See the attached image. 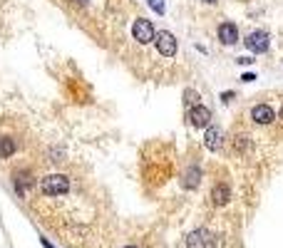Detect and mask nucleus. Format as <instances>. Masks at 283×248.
<instances>
[{"instance_id":"obj_5","label":"nucleus","mask_w":283,"mask_h":248,"mask_svg":"<svg viewBox=\"0 0 283 248\" xmlns=\"http://www.w3.org/2000/svg\"><path fill=\"white\" fill-rule=\"evenodd\" d=\"M243 43H246V48H248L251 52H256V55L266 52V50H268V45H271L268 33H263V30H253V33H248V38H246Z\"/></svg>"},{"instance_id":"obj_6","label":"nucleus","mask_w":283,"mask_h":248,"mask_svg":"<svg viewBox=\"0 0 283 248\" xmlns=\"http://www.w3.org/2000/svg\"><path fill=\"white\" fill-rule=\"evenodd\" d=\"M204 144H206V149L219 151L221 144H224V132H221V127L209 124V127H206V134H204Z\"/></svg>"},{"instance_id":"obj_23","label":"nucleus","mask_w":283,"mask_h":248,"mask_svg":"<svg viewBox=\"0 0 283 248\" xmlns=\"http://www.w3.org/2000/svg\"><path fill=\"white\" fill-rule=\"evenodd\" d=\"M124 248H137V246H124Z\"/></svg>"},{"instance_id":"obj_9","label":"nucleus","mask_w":283,"mask_h":248,"mask_svg":"<svg viewBox=\"0 0 283 248\" xmlns=\"http://www.w3.org/2000/svg\"><path fill=\"white\" fill-rule=\"evenodd\" d=\"M251 119L258 122V124H271V122L276 119V114H273V109H271L268 104H256V107L251 109Z\"/></svg>"},{"instance_id":"obj_4","label":"nucleus","mask_w":283,"mask_h":248,"mask_svg":"<svg viewBox=\"0 0 283 248\" xmlns=\"http://www.w3.org/2000/svg\"><path fill=\"white\" fill-rule=\"evenodd\" d=\"M154 43H157L159 55H164V57H174V55H177V38H174L169 30L157 33V35H154Z\"/></svg>"},{"instance_id":"obj_1","label":"nucleus","mask_w":283,"mask_h":248,"mask_svg":"<svg viewBox=\"0 0 283 248\" xmlns=\"http://www.w3.org/2000/svg\"><path fill=\"white\" fill-rule=\"evenodd\" d=\"M40 189L45 196H65L70 191V179L62 174H50L40 181Z\"/></svg>"},{"instance_id":"obj_17","label":"nucleus","mask_w":283,"mask_h":248,"mask_svg":"<svg viewBox=\"0 0 283 248\" xmlns=\"http://www.w3.org/2000/svg\"><path fill=\"white\" fill-rule=\"evenodd\" d=\"M256 80V75L253 72H246V75H241V82H253Z\"/></svg>"},{"instance_id":"obj_22","label":"nucleus","mask_w":283,"mask_h":248,"mask_svg":"<svg viewBox=\"0 0 283 248\" xmlns=\"http://www.w3.org/2000/svg\"><path fill=\"white\" fill-rule=\"evenodd\" d=\"M281 119H283V107H281Z\"/></svg>"},{"instance_id":"obj_15","label":"nucleus","mask_w":283,"mask_h":248,"mask_svg":"<svg viewBox=\"0 0 283 248\" xmlns=\"http://www.w3.org/2000/svg\"><path fill=\"white\" fill-rule=\"evenodd\" d=\"M234 147H236L238 151H248V147H251V142H248V137H243V134H238V137L234 139Z\"/></svg>"},{"instance_id":"obj_10","label":"nucleus","mask_w":283,"mask_h":248,"mask_svg":"<svg viewBox=\"0 0 283 248\" xmlns=\"http://www.w3.org/2000/svg\"><path fill=\"white\" fill-rule=\"evenodd\" d=\"M229 198H231V189H229V184H216L214 191H211V201H214V206H226Z\"/></svg>"},{"instance_id":"obj_19","label":"nucleus","mask_w":283,"mask_h":248,"mask_svg":"<svg viewBox=\"0 0 283 248\" xmlns=\"http://www.w3.org/2000/svg\"><path fill=\"white\" fill-rule=\"evenodd\" d=\"M40 243H43V248H55V246H52V243H50L45 236H40Z\"/></svg>"},{"instance_id":"obj_18","label":"nucleus","mask_w":283,"mask_h":248,"mask_svg":"<svg viewBox=\"0 0 283 248\" xmlns=\"http://www.w3.org/2000/svg\"><path fill=\"white\" fill-rule=\"evenodd\" d=\"M236 62H238V65H251L253 60H251V57H236Z\"/></svg>"},{"instance_id":"obj_14","label":"nucleus","mask_w":283,"mask_h":248,"mask_svg":"<svg viewBox=\"0 0 283 248\" xmlns=\"http://www.w3.org/2000/svg\"><path fill=\"white\" fill-rule=\"evenodd\" d=\"M184 104L191 109V107H199V92L196 90H184Z\"/></svg>"},{"instance_id":"obj_8","label":"nucleus","mask_w":283,"mask_h":248,"mask_svg":"<svg viewBox=\"0 0 283 248\" xmlns=\"http://www.w3.org/2000/svg\"><path fill=\"white\" fill-rule=\"evenodd\" d=\"M219 40L224 45H236L238 43V28L234 23H221L219 25Z\"/></svg>"},{"instance_id":"obj_21","label":"nucleus","mask_w":283,"mask_h":248,"mask_svg":"<svg viewBox=\"0 0 283 248\" xmlns=\"http://www.w3.org/2000/svg\"><path fill=\"white\" fill-rule=\"evenodd\" d=\"M204 3H216V0H204Z\"/></svg>"},{"instance_id":"obj_2","label":"nucleus","mask_w":283,"mask_h":248,"mask_svg":"<svg viewBox=\"0 0 283 248\" xmlns=\"http://www.w3.org/2000/svg\"><path fill=\"white\" fill-rule=\"evenodd\" d=\"M187 248H216V236L209 228H194L187 236Z\"/></svg>"},{"instance_id":"obj_3","label":"nucleus","mask_w":283,"mask_h":248,"mask_svg":"<svg viewBox=\"0 0 283 248\" xmlns=\"http://www.w3.org/2000/svg\"><path fill=\"white\" fill-rule=\"evenodd\" d=\"M132 35H134V40H137V43L147 45V43H152V40H154L157 30H154L152 20H147V18H139V20H134V25H132Z\"/></svg>"},{"instance_id":"obj_13","label":"nucleus","mask_w":283,"mask_h":248,"mask_svg":"<svg viewBox=\"0 0 283 248\" xmlns=\"http://www.w3.org/2000/svg\"><path fill=\"white\" fill-rule=\"evenodd\" d=\"M15 151V142L10 137H0V159H8Z\"/></svg>"},{"instance_id":"obj_16","label":"nucleus","mask_w":283,"mask_h":248,"mask_svg":"<svg viewBox=\"0 0 283 248\" xmlns=\"http://www.w3.org/2000/svg\"><path fill=\"white\" fill-rule=\"evenodd\" d=\"M147 3H149V8H152L157 15H164V13H167V8H164V0H147Z\"/></svg>"},{"instance_id":"obj_20","label":"nucleus","mask_w":283,"mask_h":248,"mask_svg":"<svg viewBox=\"0 0 283 248\" xmlns=\"http://www.w3.org/2000/svg\"><path fill=\"white\" fill-rule=\"evenodd\" d=\"M221 99H224V102H231V99H234V92H224Z\"/></svg>"},{"instance_id":"obj_7","label":"nucleus","mask_w":283,"mask_h":248,"mask_svg":"<svg viewBox=\"0 0 283 248\" xmlns=\"http://www.w3.org/2000/svg\"><path fill=\"white\" fill-rule=\"evenodd\" d=\"M209 119H211V112H209V107H204V104H199V107H191L189 109V122L194 124V127H209Z\"/></svg>"},{"instance_id":"obj_12","label":"nucleus","mask_w":283,"mask_h":248,"mask_svg":"<svg viewBox=\"0 0 283 248\" xmlns=\"http://www.w3.org/2000/svg\"><path fill=\"white\" fill-rule=\"evenodd\" d=\"M15 189H18V194H20V196H25V194H28V189H33V176H30V174H25V171H20V174L15 176Z\"/></svg>"},{"instance_id":"obj_11","label":"nucleus","mask_w":283,"mask_h":248,"mask_svg":"<svg viewBox=\"0 0 283 248\" xmlns=\"http://www.w3.org/2000/svg\"><path fill=\"white\" fill-rule=\"evenodd\" d=\"M199 181H201V171H199L196 166H191V169L184 171V181H182V184H184L187 189H196Z\"/></svg>"}]
</instances>
